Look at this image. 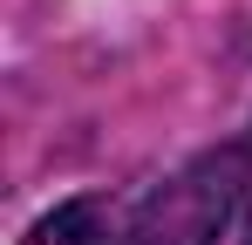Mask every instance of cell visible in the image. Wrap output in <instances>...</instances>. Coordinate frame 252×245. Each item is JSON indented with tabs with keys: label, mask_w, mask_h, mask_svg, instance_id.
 <instances>
[{
	"label": "cell",
	"mask_w": 252,
	"mask_h": 245,
	"mask_svg": "<svg viewBox=\"0 0 252 245\" xmlns=\"http://www.w3.org/2000/svg\"><path fill=\"white\" fill-rule=\"evenodd\" d=\"M232 163V157H225ZM225 163H205V170H191V177H177L164 184V198L150 204V225H143V239L150 245H205L218 232V218H225V204H232V184H211V177H225Z\"/></svg>",
	"instance_id": "1"
},
{
	"label": "cell",
	"mask_w": 252,
	"mask_h": 245,
	"mask_svg": "<svg viewBox=\"0 0 252 245\" xmlns=\"http://www.w3.org/2000/svg\"><path fill=\"white\" fill-rule=\"evenodd\" d=\"M102 239H109V204L102 198H68V204H55L21 245H102Z\"/></svg>",
	"instance_id": "2"
}]
</instances>
